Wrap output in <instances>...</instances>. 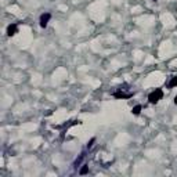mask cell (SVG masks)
<instances>
[{
  "instance_id": "obj_11",
  "label": "cell",
  "mask_w": 177,
  "mask_h": 177,
  "mask_svg": "<svg viewBox=\"0 0 177 177\" xmlns=\"http://www.w3.org/2000/svg\"><path fill=\"white\" fill-rule=\"evenodd\" d=\"M154 2H158V0H154Z\"/></svg>"
},
{
  "instance_id": "obj_6",
  "label": "cell",
  "mask_w": 177,
  "mask_h": 177,
  "mask_svg": "<svg viewBox=\"0 0 177 177\" xmlns=\"http://www.w3.org/2000/svg\"><path fill=\"white\" fill-rule=\"evenodd\" d=\"M87 172H88V166H87V165H83L82 168H80V170H79V174L83 176V174H86Z\"/></svg>"
},
{
  "instance_id": "obj_5",
  "label": "cell",
  "mask_w": 177,
  "mask_h": 177,
  "mask_svg": "<svg viewBox=\"0 0 177 177\" xmlns=\"http://www.w3.org/2000/svg\"><path fill=\"white\" fill-rule=\"evenodd\" d=\"M140 112H141V105H136V107H133L131 108V114L133 115H140Z\"/></svg>"
},
{
  "instance_id": "obj_3",
  "label": "cell",
  "mask_w": 177,
  "mask_h": 177,
  "mask_svg": "<svg viewBox=\"0 0 177 177\" xmlns=\"http://www.w3.org/2000/svg\"><path fill=\"white\" fill-rule=\"evenodd\" d=\"M18 32V26L15 24H11V25L7 26V36H14Z\"/></svg>"
},
{
  "instance_id": "obj_7",
  "label": "cell",
  "mask_w": 177,
  "mask_h": 177,
  "mask_svg": "<svg viewBox=\"0 0 177 177\" xmlns=\"http://www.w3.org/2000/svg\"><path fill=\"white\" fill-rule=\"evenodd\" d=\"M176 86H177V75L172 78V80L169 83V87H176Z\"/></svg>"
},
{
  "instance_id": "obj_4",
  "label": "cell",
  "mask_w": 177,
  "mask_h": 177,
  "mask_svg": "<svg viewBox=\"0 0 177 177\" xmlns=\"http://www.w3.org/2000/svg\"><path fill=\"white\" fill-rule=\"evenodd\" d=\"M133 96H134V93H127V94H126V93H119V91L114 93V97L115 98H130Z\"/></svg>"
},
{
  "instance_id": "obj_2",
  "label": "cell",
  "mask_w": 177,
  "mask_h": 177,
  "mask_svg": "<svg viewBox=\"0 0 177 177\" xmlns=\"http://www.w3.org/2000/svg\"><path fill=\"white\" fill-rule=\"evenodd\" d=\"M50 18H51V14L50 13H46V14H42L40 15V26L42 28H46L47 26V24H48V21H50Z\"/></svg>"
},
{
  "instance_id": "obj_9",
  "label": "cell",
  "mask_w": 177,
  "mask_h": 177,
  "mask_svg": "<svg viewBox=\"0 0 177 177\" xmlns=\"http://www.w3.org/2000/svg\"><path fill=\"white\" fill-rule=\"evenodd\" d=\"M83 156H85V155H80V156H79V159H76V162H75V166H76V168L80 165V162H82V159H83Z\"/></svg>"
},
{
  "instance_id": "obj_1",
  "label": "cell",
  "mask_w": 177,
  "mask_h": 177,
  "mask_svg": "<svg viewBox=\"0 0 177 177\" xmlns=\"http://www.w3.org/2000/svg\"><path fill=\"white\" fill-rule=\"evenodd\" d=\"M162 97H163V91H162L161 88H155V91L150 93V96H148V101L151 102V104H156V102H158Z\"/></svg>"
},
{
  "instance_id": "obj_8",
  "label": "cell",
  "mask_w": 177,
  "mask_h": 177,
  "mask_svg": "<svg viewBox=\"0 0 177 177\" xmlns=\"http://www.w3.org/2000/svg\"><path fill=\"white\" fill-rule=\"evenodd\" d=\"M94 142H96V139H94V137H93V139H91L90 141H88V142H87V150H90V148H91V147H93V145H94Z\"/></svg>"
},
{
  "instance_id": "obj_10",
  "label": "cell",
  "mask_w": 177,
  "mask_h": 177,
  "mask_svg": "<svg viewBox=\"0 0 177 177\" xmlns=\"http://www.w3.org/2000/svg\"><path fill=\"white\" fill-rule=\"evenodd\" d=\"M174 104H176V105H177V96H176V97H174Z\"/></svg>"
}]
</instances>
